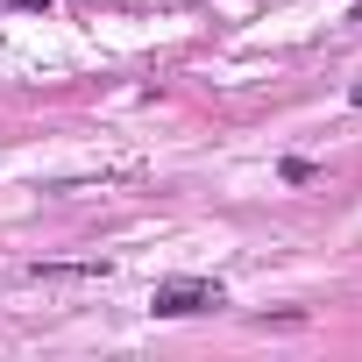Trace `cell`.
<instances>
[{
    "instance_id": "3957f363",
    "label": "cell",
    "mask_w": 362,
    "mask_h": 362,
    "mask_svg": "<svg viewBox=\"0 0 362 362\" xmlns=\"http://www.w3.org/2000/svg\"><path fill=\"white\" fill-rule=\"evenodd\" d=\"M0 8H36V15H43V8H50V0H0Z\"/></svg>"
},
{
    "instance_id": "6da1fadb",
    "label": "cell",
    "mask_w": 362,
    "mask_h": 362,
    "mask_svg": "<svg viewBox=\"0 0 362 362\" xmlns=\"http://www.w3.org/2000/svg\"><path fill=\"white\" fill-rule=\"evenodd\" d=\"M214 305H228V291L214 277H163L156 298H149L156 320H192V313H214Z\"/></svg>"
},
{
    "instance_id": "7a4b0ae2",
    "label": "cell",
    "mask_w": 362,
    "mask_h": 362,
    "mask_svg": "<svg viewBox=\"0 0 362 362\" xmlns=\"http://www.w3.org/2000/svg\"><path fill=\"white\" fill-rule=\"evenodd\" d=\"M313 177H320V170H313L305 156H291V163H284V185H313Z\"/></svg>"
},
{
    "instance_id": "277c9868",
    "label": "cell",
    "mask_w": 362,
    "mask_h": 362,
    "mask_svg": "<svg viewBox=\"0 0 362 362\" xmlns=\"http://www.w3.org/2000/svg\"><path fill=\"white\" fill-rule=\"evenodd\" d=\"M348 100H355V107H362V86H355V93H348Z\"/></svg>"
}]
</instances>
